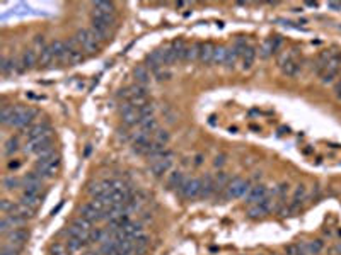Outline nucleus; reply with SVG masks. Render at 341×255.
I'll return each mask as SVG.
<instances>
[{"label":"nucleus","mask_w":341,"mask_h":255,"mask_svg":"<svg viewBox=\"0 0 341 255\" xmlns=\"http://www.w3.org/2000/svg\"><path fill=\"white\" fill-rule=\"evenodd\" d=\"M271 207H273V199L268 198V196H266V198L261 199L259 203L253 204V206L249 207L248 216L253 218V220H257V218H263V216H266V214L270 213Z\"/></svg>","instance_id":"nucleus-11"},{"label":"nucleus","mask_w":341,"mask_h":255,"mask_svg":"<svg viewBox=\"0 0 341 255\" xmlns=\"http://www.w3.org/2000/svg\"><path fill=\"white\" fill-rule=\"evenodd\" d=\"M338 194L341 196V185H340V187H338Z\"/></svg>","instance_id":"nucleus-47"},{"label":"nucleus","mask_w":341,"mask_h":255,"mask_svg":"<svg viewBox=\"0 0 341 255\" xmlns=\"http://www.w3.org/2000/svg\"><path fill=\"white\" fill-rule=\"evenodd\" d=\"M52 134V128H50L46 123H41V125H34L28 129L26 136H28V141H34L38 138H43V136H50Z\"/></svg>","instance_id":"nucleus-14"},{"label":"nucleus","mask_w":341,"mask_h":255,"mask_svg":"<svg viewBox=\"0 0 341 255\" xmlns=\"http://www.w3.org/2000/svg\"><path fill=\"white\" fill-rule=\"evenodd\" d=\"M288 187H290L288 184H280V185H278V187H277V194H278V198H280V199H285V196L288 194V191H290Z\"/></svg>","instance_id":"nucleus-38"},{"label":"nucleus","mask_w":341,"mask_h":255,"mask_svg":"<svg viewBox=\"0 0 341 255\" xmlns=\"http://www.w3.org/2000/svg\"><path fill=\"white\" fill-rule=\"evenodd\" d=\"M58 169H60V155L55 152L39 156V160L36 162V172L43 178H53L57 176Z\"/></svg>","instance_id":"nucleus-1"},{"label":"nucleus","mask_w":341,"mask_h":255,"mask_svg":"<svg viewBox=\"0 0 341 255\" xmlns=\"http://www.w3.org/2000/svg\"><path fill=\"white\" fill-rule=\"evenodd\" d=\"M241 58H242V68H244V70H249V68L253 67V63H255L256 50L253 48V46H246L244 51H242V54H241Z\"/></svg>","instance_id":"nucleus-23"},{"label":"nucleus","mask_w":341,"mask_h":255,"mask_svg":"<svg viewBox=\"0 0 341 255\" xmlns=\"http://www.w3.org/2000/svg\"><path fill=\"white\" fill-rule=\"evenodd\" d=\"M213 51H215V46L212 43H198V60L201 63L208 65L213 61Z\"/></svg>","instance_id":"nucleus-15"},{"label":"nucleus","mask_w":341,"mask_h":255,"mask_svg":"<svg viewBox=\"0 0 341 255\" xmlns=\"http://www.w3.org/2000/svg\"><path fill=\"white\" fill-rule=\"evenodd\" d=\"M251 191V185L244 178H232L230 182H227L226 187V198L228 199H239L248 196V192Z\"/></svg>","instance_id":"nucleus-4"},{"label":"nucleus","mask_w":341,"mask_h":255,"mask_svg":"<svg viewBox=\"0 0 341 255\" xmlns=\"http://www.w3.org/2000/svg\"><path fill=\"white\" fill-rule=\"evenodd\" d=\"M280 68H282V74L286 76H297L300 72V63L293 58V53L285 54L284 58L280 60Z\"/></svg>","instance_id":"nucleus-12"},{"label":"nucleus","mask_w":341,"mask_h":255,"mask_svg":"<svg viewBox=\"0 0 341 255\" xmlns=\"http://www.w3.org/2000/svg\"><path fill=\"white\" fill-rule=\"evenodd\" d=\"M139 111H140V116H142V119L154 118V105H152L150 102H147V104L142 105V107H139Z\"/></svg>","instance_id":"nucleus-36"},{"label":"nucleus","mask_w":341,"mask_h":255,"mask_svg":"<svg viewBox=\"0 0 341 255\" xmlns=\"http://www.w3.org/2000/svg\"><path fill=\"white\" fill-rule=\"evenodd\" d=\"M121 118L126 126H139L140 121H142L139 107L132 105L130 102H125V104L121 105Z\"/></svg>","instance_id":"nucleus-9"},{"label":"nucleus","mask_w":341,"mask_h":255,"mask_svg":"<svg viewBox=\"0 0 341 255\" xmlns=\"http://www.w3.org/2000/svg\"><path fill=\"white\" fill-rule=\"evenodd\" d=\"M152 138H154L155 143L166 145V143L169 141V133H168L166 129H157V131L154 133V136H152Z\"/></svg>","instance_id":"nucleus-35"},{"label":"nucleus","mask_w":341,"mask_h":255,"mask_svg":"<svg viewBox=\"0 0 341 255\" xmlns=\"http://www.w3.org/2000/svg\"><path fill=\"white\" fill-rule=\"evenodd\" d=\"M94 16H114V3L111 2H94Z\"/></svg>","instance_id":"nucleus-20"},{"label":"nucleus","mask_w":341,"mask_h":255,"mask_svg":"<svg viewBox=\"0 0 341 255\" xmlns=\"http://www.w3.org/2000/svg\"><path fill=\"white\" fill-rule=\"evenodd\" d=\"M57 61L58 60L55 56V51H53L52 45L39 50V65H41V67H50V65L57 63Z\"/></svg>","instance_id":"nucleus-19"},{"label":"nucleus","mask_w":341,"mask_h":255,"mask_svg":"<svg viewBox=\"0 0 341 255\" xmlns=\"http://www.w3.org/2000/svg\"><path fill=\"white\" fill-rule=\"evenodd\" d=\"M29 238V231L24 228H16L7 235V245L16 247V249H23L24 243L28 242Z\"/></svg>","instance_id":"nucleus-13"},{"label":"nucleus","mask_w":341,"mask_h":255,"mask_svg":"<svg viewBox=\"0 0 341 255\" xmlns=\"http://www.w3.org/2000/svg\"><path fill=\"white\" fill-rule=\"evenodd\" d=\"M198 58V43L197 45H191V46H184L183 54H181V60L184 61H193Z\"/></svg>","instance_id":"nucleus-27"},{"label":"nucleus","mask_w":341,"mask_h":255,"mask_svg":"<svg viewBox=\"0 0 341 255\" xmlns=\"http://www.w3.org/2000/svg\"><path fill=\"white\" fill-rule=\"evenodd\" d=\"M148 242H150V238H148L145 233H142V235L137 236V238L133 240V249H135V255H142L145 250H147Z\"/></svg>","instance_id":"nucleus-24"},{"label":"nucleus","mask_w":341,"mask_h":255,"mask_svg":"<svg viewBox=\"0 0 341 255\" xmlns=\"http://www.w3.org/2000/svg\"><path fill=\"white\" fill-rule=\"evenodd\" d=\"M335 96L338 97V99H341V80L335 85Z\"/></svg>","instance_id":"nucleus-43"},{"label":"nucleus","mask_w":341,"mask_h":255,"mask_svg":"<svg viewBox=\"0 0 341 255\" xmlns=\"http://www.w3.org/2000/svg\"><path fill=\"white\" fill-rule=\"evenodd\" d=\"M36 114H38V112L31 107H12V112H10L9 121H7L5 126L24 128V126L31 125V123L34 121Z\"/></svg>","instance_id":"nucleus-2"},{"label":"nucleus","mask_w":341,"mask_h":255,"mask_svg":"<svg viewBox=\"0 0 341 255\" xmlns=\"http://www.w3.org/2000/svg\"><path fill=\"white\" fill-rule=\"evenodd\" d=\"M67 249H68V252L70 254H74V252H79V250H82L84 247L87 245L85 242H82V240H79V238H74V236H70V238L67 240Z\"/></svg>","instance_id":"nucleus-29"},{"label":"nucleus","mask_w":341,"mask_h":255,"mask_svg":"<svg viewBox=\"0 0 341 255\" xmlns=\"http://www.w3.org/2000/svg\"><path fill=\"white\" fill-rule=\"evenodd\" d=\"M41 180L43 177L39 176L38 172H29L26 174V177H24V185H41Z\"/></svg>","instance_id":"nucleus-33"},{"label":"nucleus","mask_w":341,"mask_h":255,"mask_svg":"<svg viewBox=\"0 0 341 255\" xmlns=\"http://www.w3.org/2000/svg\"><path fill=\"white\" fill-rule=\"evenodd\" d=\"M328 7H329V9H333V10H341V2H329Z\"/></svg>","instance_id":"nucleus-42"},{"label":"nucleus","mask_w":341,"mask_h":255,"mask_svg":"<svg viewBox=\"0 0 341 255\" xmlns=\"http://www.w3.org/2000/svg\"><path fill=\"white\" fill-rule=\"evenodd\" d=\"M36 63H39V53L36 50H26L23 53V56H21V68H24V70H31L32 67H34Z\"/></svg>","instance_id":"nucleus-16"},{"label":"nucleus","mask_w":341,"mask_h":255,"mask_svg":"<svg viewBox=\"0 0 341 255\" xmlns=\"http://www.w3.org/2000/svg\"><path fill=\"white\" fill-rule=\"evenodd\" d=\"M154 75L157 76V80H168L169 76H170V74H169V72H166L164 68H161V70L154 72Z\"/></svg>","instance_id":"nucleus-40"},{"label":"nucleus","mask_w":341,"mask_h":255,"mask_svg":"<svg viewBox=\"0 0 341 255\" xmlns=\"http://www.w3.org/2000/svg\"><path fill=\"white\" fill-rule=\"evenodd\" d=\"M74 39H75V43L82 48V51H85V53H90V54L97 53L101 48L99 41L96 39V36L92 34L90 29H81V31L74 36Z\"/></svg>","instance_id":"nucleus-3"},{"label":"nucleus","mask_w":341,"mask_h":255,"mask_svg":"<svg viewBox=\"0 0 341 255\" xmlns=\"http://www.w3.org/2000/svg\"><path fill=\"white\" fill-rule=\"evenodd\" d=\"M181 196L184 199H197L201 194V180H197V178H186L183 182L179 189H177Z\"/></svg>","instance_id":"nucleus-8"},{"label":"nucleus","mask_w":341,"mask_h":255,"mask_svg":"<svg viewBox=\"0 0 341 255\" xmlns=\"http://www.w3.org/2000/svg\"><path fill=\"white\" fill-rule=\"evenodd\" d=\"M172 167V152L166 150L159 158H154L150 163V172L154 174L155 177H161L164 174H168Z\"/></svg>","instance_id":"nucleus-7"},{"label":"nucleus","mask_w":341,"mask_h":255,"mask_svg":"<svg viewBox=\"0 0 341 255\" xmlns=\"http://www.w3.org/2000/svg\"><path fill=\"white\" fill-rule=\"evenodd\" d=\"M14 207H16V204H14V201H9V199H3L2 204H0V209L3 211V214H10Z\"/></svg>","instance_id":"nucleus-37"},{"label":"nucleus","mask_w":341,"mask_h":255,"mask_svg":"<svg viewBox=\"0 0 341 255\" xmlns=\"http://www.w3.org/2000/svg\"><path fill=\"white\" fill-rule=\"evenodd\" d=\"M199 163H201V155H198L197 160H195V165H199Z\"/></svg>","instance_id":"nucleus-46"},{"label":"nucleus","mask_w":341,"mask_h":255,"mask_svg":"<svg viewBox=\"0 0 341 255\" xmlns=\"http://www.w3.org/2000/svg\"><path fill=\"white\" fill-rule=\"evenodd\" d=\"M331 254H335V255H336V254H341V245H336L335 249L331 250Z\"/></svg>","instance_id":"nucleus-45"},{"label":"nucleus","mask_w":341,"mask_h":255,"mask_svg":"<svg viewBox=\"0 0 341 255\" xmlns=\"http://www.w3.org/2000/svg\"><path fill=\"white\" fill-rule=\"evenodd\" d=\"M26 152L32 153V155H38V156H45V155H48V153H52L53 152L52 134H50V136L38 138V140H34V141H28Z\"/></svg>","instance_id":"nucleus-5"},{"label":"nucleus","mask_w":341,"mask_h":255,"mask_svg":"<svg viewBox=\"0 0 341 255\" xmlns=\"http://www.w3.org/2000/svg\"><path fill=\"white\" fill-rule=\"evenodd\" d=\"M84 60V51H82L81 46L75 43V39H70V41H65V53H63V60L61 63L65 65H77Z\"/></svg>","instance_id":"nucleus-6"},{"label":"nucleus","mask_w":341,"mask_h":255,"mask_svg":"<svg viewBox=\"0 0 341 255\" xmlns=\"http://www.w3.org/2000/svg\"><path fill=\"white\" fill-rule=\"evenodd\" d=\"M340 31H341V26H340Z\"/></svg>","instance_id":"nucleus-48"},{"label":"nucleus","mask_w":341,"mask_h":255,"mask_svg":"<svg viewBox=\"0 0 341 255\" xmlns=\"http://www.w3.org/2000/svg\"><path fill=\"white\" fill-rule=\"evenodd\" d=\"M268 196V189L264 187V185L257 184L255 185V187H251V191L248 192V196H246V203L248 204H256L259 203L261 199H264Z\"/></svg>","instance_id":"nucleus-17"},{"label":"nucleus","mask_w":341,"mask_h":255,"mask_svg":"<svg viewBox=\"0 0 341 255\" xmlns=\"http://www.w3.org/2000/svg\"><path fill=\"white\" fill-rule=\"evenodd\" d=\"M81 216L84 218V220L90 221V223H94V221L104 220V209L96 201L87 203L81 207Z\"/></svg>","instance_id":"nucleus-10"},{"label":"nucleus","mask_w":341,"mask_h":255,"mask_svg":"<svg viewBox=\"0 0 341 255\" xmlns=\"http://www.w3.org/2000/svg\"><path fill=\"white\" fill-rule=\"evenodd\" d=\"M215 191H217L215 178H212L210 176H206L201 180V194H199V198H210V196H212Z\"/></svg>","instance_id":"nucleus-22"},{"label":"nucleus","mask_w":341,"mask_h":255,"mask_svg":"<svg viewBox=\"0 0 341 255\" xmlns=\"http://www.w3.org/2000/svg\"><path fill=\"white\" fill-rule=\"evenodd\" d=\"M17 138H9V140L3 143V156H10V155H14V153L17 152Z\"/></svg>","instance_id":"nucleus-30"},{"label":"nucleus","mask_w":341,"mask_h":255,"mask_svg":"<svg viewBox=\"0 0 341 255\" xmlns=\"http://www.w3.org/2000/svg\"><path fill=\"white\" fill-rule=\"evenodd\" d=\"M280 45H282V38H278V36L266 39V41L263 43V46H261V50H259L261 51V56L266 58V56H270V54H273L275 51H278Z\"/></svg>","instance_id":"nucleus-18"},{"label":"nucleus","mask_w":341,"mask_h":255,"mask_svg":"<svg viewBox=\"0 0 341 255\" xmlns=\"http://www.w3.org/2000/svg\"><path fill=\"white\" fill-rule=\"evenodd\" d=\"M0 70H2L3 75H9L10 72H16L17 70V61L14 60V58L3 56L2 58V63H0Z\"/></svg>","instance_id":"nucleus-26"},{"label":"nucleus","mask_w":341,"mask_h":255,"mask_svg":"<svg viewBox=\"0 0 341 255\" xmlns=\"http://www.w3.org/2000/svg\"><path fill=\"white\" fill-rule=\"evenodd\" d=\"M186 180V178H184V176L183 174L179 172V170H176V172H170L169 174V177H168V185L170 189H179L181 185H183V182Z\"/></svg>","instance_id":"nucleus-25"},{"label":"nucleus","mask_w":341,"mask_h":255,"mask_svg":"<svg viewBox=\"0 0 341 255\" xmlns=\"http://www.w3.org/2000/svg\"><path fill=\"white\" fill-rule=\"evenodd\" d=\"M2 184H3V189H5V191H14V189H17L21 185V180L19 178H16L14 176H7V177H3Z\"/></svg>","instance_id":"nucleus-32"},{"label":"nucleus","mask_w":341,"mask_h":255,"mask_svg":"<svg viewBox=\"0 0 341 255\" xmlns=\"http://www.w3.org/2000/svg\"><path fill=\"white\" fill-rule=\"evenodd\" d=\"M21 249H16V247H10V245H5L2 249V254L0 255H19Z\"/></svg>","instance_id":"nucleus-39"},{"label":"nucleus","mask_w":341,"mask_h":255,"mask_svg":"<svg viewBox=\"0 0 341 255\" xmlns=\"http://www.w3.org/2000/svg\"><path fill=\"white\" fill-rule=\"evenodd\" d=\"M286 255H307V245L306 243H292L285 249Z\"/></svg>","instance_id":"nucleus-28"},{"label":"nucleus","mask_w":341,"mask_h":255,"mask_svg":"<svg viewBox=\"0 0 341 255\" xmlns=\"http://www.w3.org/2000/svg\"><path fill=\"white\" fill-rule=\"evenodd\" d=\"M322 249H324V242L322 240H314V242L307 243V252L311 255H317Z\"/></svg>","instance_id":"nucleus-34"},{"label":"nucleus","mask_w":341,"mask_h":255,"mask_svg":"<svg viewBox=\"0 0 341 255\" xmlns=\"http://www.w3.org/2000/svg\"><path fill=\"white\" fill-rule=\"evenodd\" d=\"M133 76H135L139 85L147 87V83L150 82V72H148V68L145 67V65H139V67L133 70Z\"/></svg>","instance_id":"nucleus-21"},{"label":"nucleus","mask_w":341,"mask_h":255,"mask_svg":"<svg viewBox=\"0 0 341 255\" xmlns=\"http://www.w3.org/2000/svg\"><path fill=\"white\" fill-rule=\"evenodd\" d=\"M226 58H227V48H224V46H215V51H213V61H212V63L222 65V63H226Z\"/></svg>","instance_id":"nucleus-31"},{"label":"nucleus","mask_w":341,"mask_h":255,"mask_svg":"<svg viewBox=\"0 0 341 255\" xmlns=\"http://www.w3.org/2000/svg\"><path fill=\"white\" fill-rule=\"evenodd\" d=\"M7 167H9V169L10 170H16V169H19V167H21V162H9V165H7Z\"/></svg>","instance_id":"nucleus-44"},{"label":"nucleus","mask_w":341,"mask_h":255,"mask_svg":"<svg viewBox=\"0 0 341 255\" xmlns=\"http://www.w3.org/2000/svg\"><path fill=\"white\" fill-rule=\"evenodd\" d=\"M213 163H215V167H222L224 163H226V155H217Z\"/></svg>","instance_id":"nucleus-41"}]
</instances>
